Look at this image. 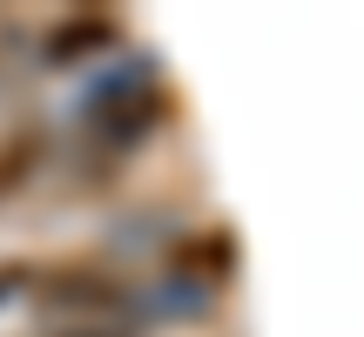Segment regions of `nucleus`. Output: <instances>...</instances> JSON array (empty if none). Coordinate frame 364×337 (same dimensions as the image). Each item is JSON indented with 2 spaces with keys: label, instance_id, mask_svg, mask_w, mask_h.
<instances>
[{
  "label": "nucleus",
  "instance_id": "nucleus-6",
  "mask_svg": "<svg viewBox=\"0 0 364 337\" xmlns=\"http://www.w3.org/2000/svg\"><path fill=\"white\" fill-rule=\"evenodd\" d=\"M48 337H135L122 324H68V331H48Z\"/></svg>",
  "mask_w": 364,
  "mask_h": 337
},
{
  "label": "nucleus",
  "instance_id": "nucleus-7",
  "mask_svg": "<svg viewBox=\"0 0 364 337\" xmlns=\"http://www.w3.org/2000/svg\"><path fill=\"white\" fill-rule=\"evenodd\" d=\"M21 284H27V263H0V304H7Z\"/></svg>",
  "mask_w": 364,
  "mask_h": 337
},
{
  "label": "nucleus",
  "instance_id": "nucleus-3",
  "mask_svg": "<svg viewBox=\"0 0 364 337\" xmlns=\"http://www.w3.org/2000/svg\"><path fill=\"white\" fill-rule=\"evenodd\" d=\"M48 168V129L41 122H21V129L0 135V203L27 196V182Z\"/></svg>",
  "mask_w": 364,
  "mask_h": 337
},
{
  "label": "nucleus",
  "instance_id": "nucleus-5",
  "mask_svg": "<svg viewBox=\"0 0 364 337\" xmlns=\"http://www.w3.org/2000/svg\"><path fill=\"white\" fill-rule=\"evenodd\" d=\"M176 263L189 277H203V284H230V270H236V243L223 230H209V236H196L189 250H176Z\"/></svg>",
  "mask_w": 364,
  "mask_h": 337
},
{
  "label": "nucleus",
  "instance_id": "nucleus-1",
  "mask_svg": "<svg viewBox=\"0 0 364 337\" xmlns=\"http://www.w3.org/2000/svg\"><path fill=\"white\" fill-rule=\"evenodd\" d=\"M34 304L48 317H81V324H115V317H129L135 290L122 284L115 270H102V263H54V270L34 277Z\"/></svg>",
  "mask_w": 364,
  "mask_h": 337
},
{
  "label": "nucleus",
  "instance_id": "nucleus-2",
  "mask_svg": "<svg viewBox=\"0 0 364 337\" xmlns=\"http://www.w3.org/2000/svg\"><path fill=\"white\" fill-rule=\"evenodd\" d=\"M115 41H122V21H115V14H102V7H75L48 41H41V54H48V68H75V61H88V54L115 48Z\"/></svg>",
  "mask_w": 364,
  "mask_h": 337
},
{
  "label": "nucleus",
  "instance_id": "nucleus-4",
  "mask_svg": "<svg viewBox=\"0 0 364 337\" xmlns=\"http://www.w3.org/2000/svg\"><path fill=\"white\" fill-rule=\"evenodd\" d=\"M162 88H135V95H122V102H108V115H95V135H102V149H129V142H142L149 129L162 122Z\"/></svg>",
  "mask_w": 364,
  "mask_h": 337
}]
</instances>
